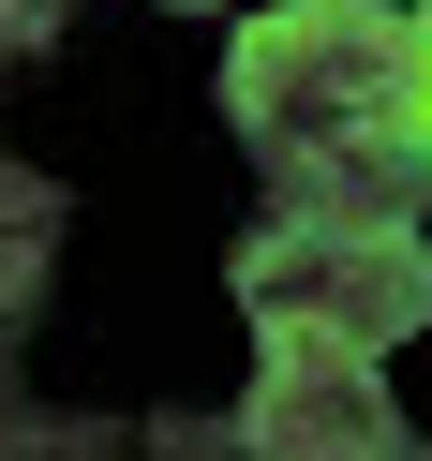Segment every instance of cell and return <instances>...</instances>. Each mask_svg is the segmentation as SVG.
<instances>
[{"label": "cell", "instance_id": "obj_4", "mask_svg": "<svg viewBox=\"0 0 432 461\" xmlns=\"http://www.w3.org/2000/svg\"><path fill=\"white\" fill-rule=\"evenodd\" d=\"M418 149H432V0H418Z\"/></svg>", "mask_w": 432, "mask_h": 461}, {"label": "cell", "instance_id": "obj_1", "mask_svg": "<svg viewBox=\"0 0 432 461\" xmlns=\"http://www.w3.org/2000/svg\"><path fill=\"white\" fill-rule=\"evenodd\" d=\"M224 134L283 209H418V15L388 0H269L224 45Z\"/></svg>", "mask_w": 432, "mask_h": 461}, {"label": "cell", "instance_id": "obj_3", "mask_svg": "<svg viewBox=\"0 0 432 461\" xmlns=\"http://www.w3.org/2000/svg\"><path fill=\"white\" fill-rule=\"evenodd\" d=\"M209 447H283V461H402V402L372 387V357H269V387L209 431Z\"/></svg>", "mask_w": 432, "mask_h": 461}, {"label": "cell", "instance_id": "obj_2", "mask_svg": "<svg viewBox=\"0 0 432 461\" xmlns=\"http://www.w3.org/2000/svg\"><path fill=\"white\" fill-rule=\"evenodd\" d=\"M224 283H239L269 357H388V342L432 328L418 209H269L224 253Z\"/></svg>", "mask_w": 432, "mask_h": 461}]
</instances>
